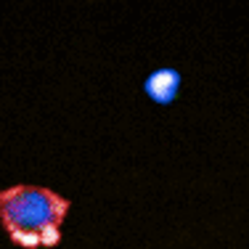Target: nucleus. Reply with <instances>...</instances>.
<instances>
[{"label": "nucleus", "instance_id": "1", "mask_svg": "<svg viewBox=\"0 0 249 249\" xmlns=\"http://www.w3.org/2000/svg\"><path fill=\"white\" fill-rule=\"evenodd\" d=\"M69 207V199L51 188L19 183L0 191V223L16 247L40 249L37 236L51 225H61L67 220Z\"/></svg>", "mask_w": 249, "mask_h": 249}, {"label": "nucleus", "instance_id": "2", "mask_svg": "<svg viewBox=\"0 0 249 249\" xmlns=\"http://www.w3.org/2000/svg\"><path fill=\"white\" fill-rule=\"evenodd\" d=\"M180 82H183V77H180L178 69L162 67V69H154V72L146 77L143 90H146V96H149L154 104L167 106V104H173V101H175L178 90H180Z\"/></svg>", "mask_w": 249, "mask_h": 249}]
</instances>
